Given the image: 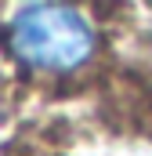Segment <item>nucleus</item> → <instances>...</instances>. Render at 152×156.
I'll return each instance as SVG.
<instances>
[{"label":"nucleus","mask_w":152,"mask_h":156,"mask_svg":"<svg viewBox=\"0 0 152 156\" xmlns=\"http://www.w3.org/2000/svg\"><path fill=\"white\" fill-rule=\"evenodd\" d=\"M7 47L40 73H73L94 55V29L69 4H26L7 26Z\"/></svg>","instance_id":"obj_1"}]
</instances>
